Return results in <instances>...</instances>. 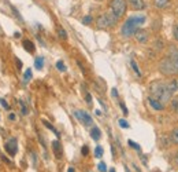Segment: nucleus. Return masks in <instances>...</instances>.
<instances>
[{
    "label": "nucleus",
    "mask_w": 178,
    "mask_h": 172,
    "mask_svg": "<svg viewBox=\"0 0 178 172\" xmlns=\"http://www.w3.org/2000/svg\"><path fill=\"white\" fill-rule=\"evenodd\" d=\"M134 37H136V40H137L138 43L145 44L148 41V32L147 30H142V29H138L137 32H136V35H134Z\"/></svg>",
    "instance_id": "nucleus-8"
},
{
    "label": "nucleus",
    "mask_w": 178,
    "mask_h": 172,
    "mask_svg": "<svg viewBox=\"0 0 178 172\" xmlns=\"http://www.w3.org/2000/svg\"><path fill=\"white\" fill-rule=\"evenodd\" d=\"M121 108H122V112H123L125 116L129 113V112H128V108H126V106H125V103H122V102H121Z\"/></svg>",
    "instance_id": "nucleus-31"
},
{
    "label": "nucleus",
    "mask_w": 178,
    "mask_h": 172,
    "mask_svg": "<svg viewBox=\"0 0 178 172\" xmlns=\"http://www.w3.org/2000/svg\"><path fill=\"white\" fill-rule=\"evenodd\" d=\"M145 22V17L144 15H133L126 19V22L122 25L121 33L123 37H132L136 35L138 30V26H141L142 23Z\"/></svg>",
    "instance_id": "nucleus-2"
},
{
    "label": "nucleus",
    "mask_w": 178,
    "mask_h": 172,
    "mask_svg": "<svg viewBox=\"0 0 178 172\" xmlns=\"http://www.w3.org/2000/svg\"><path fill=\"white\" fill-rule=\"evenodd\" d=\"M52 149H53V151H55L56 159H60V157H62V151H60V143H59L58 140H53L52 142Z\"/></svg>",
    "instance_id": "nucleus-11"
},
{
    "label": "nucleus",
    "mask_w": 178,
    "mask_h": 172,
    "mask_svg": "<svg viewBox=\"0 0 178 172\" xmlns=\"http://www.w3.org/2000/svg\"><path fill=\"white\" fill-rule=\"evenodd\" d=\"M95 156H96L97 159H100V157L103 156V147L102 146H97V147L95 149Z\"/></svg>",
    "instance_id": "nucleus-23"
},
{
    "label": "nucleus",
    "mask_w": 178,
    "mask_h": 172,
    "mask_svg": "<svg viewBox=\"0 0 178 172\" xmlns=\"http://www.w3.org/2000/svg\"><path fill=\"white\" fill-rule=\"evenodd\" d=\"M129 4L132 6V8L136 10V11H141V10L145 8V3L144 0H128Z\"/></svg>",
    "instance_id": "nucleus-9"
},
{
    "label": "nucleus",
    "mask_w": 178,
    "mask_h": 172,
    "mask_svg": "<svg viewBox=\"0 0 178 172\" xmlns=\"http://www.w3.org/2000/svg\"><path fill=\"white\" fill-rule=\"evenodd\" d=\"M110 7H111V11L118 18H122L126 13V0H111Z\"/></svg>",
    "instance_id": "nucleus-5"
},
{
    "label": "nucleus",
    "mask_w": 178,
    "mask_h": 172,
    "mask_svg": "<svg viewBox=\"0 0 178 172\" xmlns=\"http://www.w3.org/2000/svg\"><path fill=\"white\" fill-rule=\"evenodd\" d=\"M58 35L60 39H63V40H67V33L66 30L63 29V28H58Z\"/></svg>",
    "instance_id": "nucleus-20"
},
{
    "label": "nucleus",
    "mask_w": 178,
    "mask_h": 172,
    "mask_svg": "<svg viewBox=\"0 0 178 172\" xmlns=\"http://www.w3.org/2000/svg\"><path fill=\"white\" fill-rule=\"evenodd\" d=\"M174 163H175V164L178 165V153L175 154V157H174Z\"/></svg>",
    "instance_id": "nucleus-37"
},
{
    "label": "nucleus",
    "mask_w": 178,
    "mask_h": 172,
    "mask_svg": "<svg viewBox=\"0 0 178 172\" xmlns=\"http://www.w3.org/2000/svg\"><path fill=\"white\" fill-rule=\"evenodd\" d=\"M23 48H25L26 51H29V52H34V50H36L34 44H33L30 40H25V41H23Z\"/></svg>",
    "instance_id": "nucleus-14"
},
{
    "label": "nucleus",
    "mask_w": 178,
    "mask_h": 172,
    "mask_svg": "<svg viewBox=\"0 0 178 172\" xmlns=\"http://www.w3.org/2000/svg\"><path fill=\"white\" fill-rule=\"evenodd\" d=\"M169 4V0H155V6L158 8H165Z\"/></svg>",
    "instance_id": "nucleus-17"
},
{
    "label": "nucleus",
    "mask_w": 178,
    "mask_h": 172,
    "mask_svg": "<svg viewBox=\"0 0 178 172\" xmlns=\"http://www.w3.org/2000/svg\"><path fill=\"white\" fill-rule=\"evenodd\" d=\"M97 169H99L100 172H106V171H107V165H106V163H100V164H99V165H97Z\"/></svg>",
    "instance_id": "nucleus-28"
},
{
    "label": "nucleus",
    "mask_w": 178,
    "mask_h": 172,
    "mask_svg": "<svg viewBox=\"0 0 178 172\" xmlns=\"http://www.w3.org/2000/svg\"><path fill=\"white\" fill-rule=\"evenodd\" d=\"M149 92H151L152 98L160 101L162 103L163 102H167V101L171 98V92L169 91V87L165 83L160 81H153L149 86Z\"/></svg>",
    "instance_id": "nucleus-3"
},
{
    "label": "nucleus",
    "mask_w": 178,
    "mask_h": 172,
    "mask_svg": "<svg viewBox=\"0 0 178 172\" xmlns=\"http://www.w3.org/2000/svg\"><path fill=\"white\" fill-rule=\"evenodd\" d=\"M34 66H36V69L41 70L43 66H44V58H43V57H37L36 61H34Z\"/></svg>",
    "instance_id": "nucleus-15"
},
{
    "label": "nucleus",
    "mask_w": 178,
    "mask_h": 172,
    "mask_svg": "<svg viewBox=\"0 0 178 172\" xmlns=\"http://www.w3.org/2000/svg\"><path fill=\"white\" fill-rule=\"evenodd\" d=\"M8 120H10V121H14V120H15V114H14V113L10 114V116H8Z\"/></svg>",
    "instance_id": "nucleus-35"
},
{
    "label": "nucleus",
    "mask_w": 178,
    "mask_h": 172,
    "mask_svg": "<svg viewBox=\"0 0 178 172\" xmlns=\"http://www.w3.org/2000/svg\"><path fill=\"white\" fill-rule=\"evenodd\" d=\"M4 147L10 156H15V153H17V150H18L17 139H15V138H10V139L7 140V143H6Z\"/></svg>",
    "instance_id": "nucleus-7"
},
{
    "label": "nucleus",
    "mask_w": 178,
    "mask_h": 172,
    "mask_svg": "<svg viewBox=\"0 0 178 172\" xmlns=\"http://www.w3.org/2000/svg\"><path fill=\"white\" fill-rule=\"evenodd\" d=\"M128 143H129V146H132V147H134V149H136V150H138V151H140V146H138L137 143H134L133 140H129Z\"/></svg>",
    "instance_id": "nucleus-30"
},
{
    "label": "nucleus",
    "mask_w": 178,
    "mask_h": 172,
    "mask_svg": "<svg viewBox=\"0 0 178 172\" xmlns=\"http://www.w3.org/2000/svg\"><path fill=\"white\" fill-rule=\"evenodd\" d=\"M118 17L112 11H108V13H104L102 15H99L97 19H96V26L99 29H108V28H112L118 22Z\"/></svg>",
    "instance_id": "nucleus-4"
},
{
    "label": "nucleus",
    "mask_w": 178,
    "mask_h": 172,
    "mask_svg": "<svg viewBox=\"0 0 178 172\" xmlns=\"http://www.w3.org/2000/svg\"><path fill=\"white\" fill-rule=\"evenodd\" d=\"M112 96H118V91H116V88H112Z\"/></svg>",
    "instance_id": "nucleus-36"
},
{
    "label": "nucleus",
    "mask_w": 178,
    "mask_h": 172,
    "mask_svg": "<svg viewBox=\"0 0 178 172\" xmlns=\"http://www.w3.org/2000/svg\"><path fill=\"white\" fill-rule=\"evenodd\" d=\"M130 65H132V68H133V70H134V72H136V74H137L138 77L141 76V72H140V69H138L137 64H136V62H134L133 59H132V61H130Z\"/></svg>",
    "instance_id": "nucleus-21"
},
{
    "label": "nucleus",
    "mask_w": 178,
    "mask_h": 172,
    "mask_svg": "<svg viewBox=\"0 0 178 172\" xmlns=\"http://www.w3.org/2000/svg\"><path fill=\"white\" fill-rule=\"evenodd\" d=\"M119 125L122 128H129V124H128V121H126V120H123V118H121V120H119Z\"/></svg>",
    "instance_id": "nucleus-29"
},
{
    "label": "nucleus",
    "mask_w": 178,
    "mask_h": 172,
    "mask_svg": "<svg viewBox=\"0 0 178 172\" xmlns=\"http://www.w3.org/2000/svg\"><path fill=\"white\" fill-rule=\"evenodd\" d=\"M56 68H58V70H60V72H66V66H64V64H63L62 61H58V62H56Z\"/></svg>",
    "instance_id": "nucleus-24"
},
{
    "label": "nucleus",
    "mask_w": 178,
    "mask_h": 172,
    "mask_svg": "<svg viewBox=\"0 0 178 172\" xmlns=\"http://www.w3.org/2000/svg\"><path fill=\"white\" fill-rule=\"evenodd\" d=\"M19 105H21V112H22V114H27V113H29L27 106L25 105V102H23V101H19Z\"/></svg>",
    "instance_id": "nucleus-22"
},
{
    "label": "nucleus",
    "mask_w": 178,
    "mask_h": 172,
    "mask_svg": "<svg viewBox=\"0 0 178 172\" xmlns=\"http://www.w3.org/2000/svg\"><path fill=\"white\" fill-rule=\"evenodd\" d=\"M110 172H115V169H114V168H112V169H110Z\"/></svg>",
    "instance_id": "nucleus-40"
},
{
    "label": "nucleus",
    "mask_w": 178,
    "mask_h": 172,
    "mask_svg": "<svg viewBox=\"0 0 178 172\" xmlns=\"http://www.w3.org/2000/svg\"><path fill=\"white\" fill-rule=\"evenodd\" d=\"M67 172H74V168H73V167H70V168H69V171H67Z\"/></svg>",
    "instance_id": "nucleus-39"
},
{
    "label": "nucleus",
    "mask_w": 178,
    "mask_h": 172,
    "mask_svg": "<svg viewBox=\"0 0 178 172\" xmlns=\"http://www.w3.org/2000/svg\"><path fill=\"white\" fill-rule=\"evenodd\" d=\"M167 87H169V91L171 92V94L177 92V91H178V79H174V80H171V81L167 84Z\"/></svg>",
    "instance_id": "nucleus-12"
},
{
    "label": "nucleus",
    "mask_w": 178,
    "mask_h": 172,
    "mask_svg": "<svg viewBox=\"0 0 178 172\" xmlns=\"http://www.w3.org/2000/svg\"><path fill=\"white\" fill-rule=\"evenodd\" d=\"M100 136H102V132H100V130H99L97 127H92V130H90V138L95 140H99L100 139Z\"/></svg>",
    "instance_id": "nucleus-13"
},
{
    "label": "nucleus",
    "mask_w": 178,
    "mask_h": 172,
    "mask_svg": "<svg viewBox=\"0 0 178 172\" xmlns=\"http://www.w3.org/2000/svg\"><path fill=\"white\" fill-rule=\"evenodd\" d=\"M43 122H44V125H45V127H47V128H48V130H51V131H52L53 134H55V135H56V136H59V132H58V130H56V128L53 127L52 124H49V122H48V121H45V120H44V121H43Z\"/></svg>",
    "instance_id": "nucleus-18"
},
{
    "label": "nucleus",
    "mask_w": 178,
    "mask_h": 172,
    "mask_svg": "<svg viewBox=\"0 0 178 172\" xmlns=\"http://www.w3.org/2000/svg\"><path fill=\"white\" fill-rule=\"evenodd\" d=\"M148 102H149V105H151L155 110H163V109H165V103H162L160 101L155 99V98H152V96L148 98Z\"/></svg>",
    "instance_id": "nucleus-10"
},
{
    "label": "nucleus",
    "mask_w": 178,
    "mask_h": 172,
    "mask_svg": "<svg viewBox=\"0 0 178 172\" xmlns=\"http://www.w3.org/2000/svg\"><path fill=\"white\" fill-rule=\"evenodd\" d=\"M170 138H171V140H173L174 145H178V128H175V130H173V131H171Z\"/></svg>",
    "instance_id": "nucleus-16"
},
{
    "label": "nucleus",
    "mask_w": 178,
    "mask_h": 172,
    "mask_svg": "<svg viewBox=\"0 0 178 172\" xmlns=\"http://www.w3.org/2000/svg\"><path fill=\"white\" fill-rule=\"evenodd\" d=\"M14 36L18 39V37H21V33H19V32H15V33H14Z\"/></svg>",
    "instance_id": "nucleus-38"
},
{
    "label": "nucleus",
    "mask_w": 178,
    "mask_h": 172,
    "mask_svg": "<svg viewBox=\"0 0 178 172\" xmlns=\"http://www.w3.org/2000/svg\"><path fill=\"white\" fill-rule=\"evenodd\" d=\"M171 108H173V110L178 114V101H177V99L171 101Z\"/></svg>",
    "instance_id": "nucleus-26"
},
{
    "label": "nucleus",
    "mask_w": 178,
    "mask_h": 172,
    "mask_svg": "<svg viewBox=\"0 0 178 172\" xmlns=\"http://www.w3.org/2000/svg\"><path fill=\"white\" fill-rule=\"evenodd\" d=\"M99 1H102V0H99Z\"/></svg>",
    "instance_id": "nucleus-41"
},
{
    "label": "nucleus",
    "mask_w": 178,
    "mask_h": 172,
    "mask_svg": "<svg viewBox=\"0 0 178 172\" xmlns=\"http://www.w3.org/2000/svg\"><path fill=\"white\" fill-rule=\"evenodd\" d=\"M85 98H86V102H88V103H92V96H90V94L86 92V94H85Z\"/></svg>",
    "instance_id": "nucleus-34"
},
{
    "label": "nucleus",
    "mask_w": 178,
    "mask_h": 172,
    "mask_svg": "<svg viewBox=\"0 0 178 172\" xmlns=\"http://www.w3.org/2000/svg\"><path fill=\"white\" fill-rule=\"evenodd\" d=\"M30 79H32V70L30 69H26V72L23 73V83L30 81Z\"/></svg>",
    "instance_id": "nucleus-19"
},
{
    "label": "nucleus",
    "mask_w": 178,
    "mask_h": 172,
    "mask_svg": "<svg viewBox=\"0 0 178 172\" xmlns=\"http://www.w3.org/2000/svg\"><path fill=\"white\" fill-rule=\"evenodd\" d=\"M0 103H1V106H4L6 109H10V106H8V103L6 102V99H0Z\"/></svg>",
    "instance_id": "nucleus-33"
},
{
    "label": "nucleus",
    "mask_w": 178,
    "mask_h": 172,
    "mask_svg": "<svg viewBox=\"0 0 178 172\" xmlns=\"http://www.w3.org/2000/svg\"><path fill=\"white\" fill-rule=\"evenodd\" d=\"M81 151H82V156H88V153H89V149H88V146H84V147H82V150H81Z\"/></svg>",
    "instance_id": "nucleus-32"
},
{
    "label": "nucleus",
    "mask_w": 178,
    "mask_h": 172,
    "mask_svg": "<svg viewBox=\"0 0 178 172\" xmlns=\"http://www.w3.org/2000/svg\"><path fill=\"white\" fill-rule=\"evenodd\" d=\"M92 21H93V18H92L90 15H86V17H84V18H82V23H85V25H89Z\"/></svg>",
    "instance_id": "nucleus-25"
},
{
    "label": "nucleus",
    "mask_w": 178,
    "mask_h": 172,
    "mask_svg": "<svg viewBox=\"0 0 178 172\" xmlns=\"http://www.w3.org/2000/svg\"><path fill=\"white\" fill-rule=\"evenodd\" d=\"M74 114H76V117L78 118V121H81L84 125H92L93 120H92V117H90V114L86 113L85 110H76Z\"/></svg>",
    "instance_id": "nucleus-6"
},
{
    "label": "nucleus",
    "mask_w": 178,
    "mask_h": 172,
    "mask_svg": "<svg viewBox=\"0 0 178 172\" xmlns=\"http://www.w3.org/2000/svg\"><path fill=\"white\" fill-rule=\"evenodd\" d=\"M173 36H174V39L178 41V23H175L173 28Z\"/></svg>",
    "instance_id": "nucleus-27"
},
{
    "label": "nucleus",
    "mask_w": 178,
    "mask_h": 172,
    "mask_svg": "<svg viewBox=\"0 0 178 172\" xmlns=\"http://www.w3.org/2000/svg\"><path fill=\"white\" fill-rule=\"evenodd\" d=\"M159 70L166 76L178 73V50L175 47H170V52L167 54V57L160 61Z\"/></svg>",
    "instance_id": "nucleus-1"
}]
</instances>
